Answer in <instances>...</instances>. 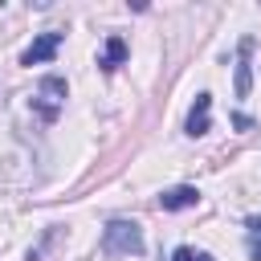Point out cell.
I'll return each mask as SVG.
<instances>
[{"mask_svg":"<svg viewBox=\"0 0 261 261\" xmlns=\"http://www.w3.org/2000/svg\"><path fill=\"white\" fill-rule=\"evenodd\" d=\"M196 204H200V192H196L192 184L167 188V192L159 196V208H163V212H184V208H196Z\"/></svg>","mask_w":261,"mask_h":261,"instance_id":"8992f818","label":"cell"},{"mask_svg":"<svg viewBox=\"0 0 261 261\" xmlns=\"http://www.w3.org/2000/svg\"><path fill=\"white\" fill-rule=\"evenodd\" d=\"M253 37H245L241 41V49H237V98H249V90H253Z\"/></svg>","mask_w":261,"mask_h":261,"instance_id":"5b68a950","label":"cell"},{"mask_svg":"<svg viewBox=\"0 0 261 261\" xmlns=\"http://www.w3.org/2000/svg\"><path fill=\"white\" fill-rule=\"evenodd\" d=\"M171 261H212V253H204V249H196V245H179V249L171 253Z\"/></svg>","mask_w":261,"mask_h":261,"instance_id":"9c48e42d","label":"cell"},{"mask_svg":"<svg viewBox=\"0 0 261 261\" xmlns=\"http://www.w3.org/2000/svg\"><path fill=\"white\" fill-rule=\"evenodd\" d=\"M102 253L106 257H139L143 253V228L135 220H110L102 228Z\"/></svg>","mask_w":261,"mask_h":261,"instance_id":"6da1fadb","label":"cell"},{"mask_svg":"<svg viewBox=\"0 0 261 261\" xmlns=\"http://www.w3.org/2000/svg\"><path fill=\"white\" fill-rule=\"evenodd\" d=\"M122 61H126V41H122V37H106V45H102V53H98V65H102L106 73H114Z\"/></svg>","mask_w":261,"mask_h":261,"instance_id":"52a82bcc","label":"cell"},{"mask_svg":"<svg viewBox=\"0 0 261 261\" xmlns=\"http://www.w3.org/2000/svg\"><path fill=\"white\" fill-rule=\"evenodd\" d=\"M208 130H212V94H196V102H192V110H188V122H184V135L200 139V135H208Z\"/></svg>","mask_w":261,"mask_h":261,"instance_id":"277c9868","label":"cell"},{"mask_svg":"<svg viewBox=\"0 0 261 261\" xmlns=\"http://www.w3.org/2000/svg\"><path fill=\"white\" fill-rule=\"evenodd\" d=\"M61 41H65V33H57V29H49V33H41V37H33V45L20 53V65H45V61H53V57H57V49H61Z\"/></svg>","mask_w":261,"mask_h":261,"instance_id":"3957f363","label":"cell"},{"mask_svg":"<svg viewBox=\"0 0 261 261\" xmlns=\"http://www.w3.org/2000/svg\"><path fill=\"white\" fill-rule=\"evenodd\" d=\"M245 241H249V257L261 261V216H245Z\"/></svg>","mask_w":261,"mask_h":261,"instance_id":"ba28073f","label":"cell"},{"mask_svg":"<svg viewBox=\"0 0 261 261\" xmlns=\"http://www.w3.org/2000/svg\"><path fill=\"white\" fill-rule=\"evenodd\" d=\"M65 94H69L65 77H61V73H45V77L37 82V94H33V110H37L45 122H57V114H61V106H65Z\"/></svg>","mask_w":261,"mask_h":261,"instance_id":"7a4b0ae2","label":"cell"}]
</instances>
